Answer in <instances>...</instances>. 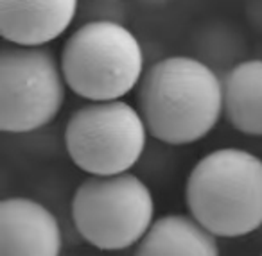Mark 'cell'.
I'll return each instance as SVG.
<instances>
[{
  "label": "cell",
  "mask_w": 262,
  "mask_h": 256,
  "mask_svg": "<svg viewBox=\"0 0 262 256\" xmlns=\"http://www.w3.org/2000/svg\"><path fill=\"white\" fill-rule=\"evenodd\" d=\"M147 138L142 115L124 99L79 106L63 131L70 161L86 176L131 172L146 152Z\"/></svg>",
  "instance_id": "cell-5"
},
{
  "label": "cell",
  "mask_w": 262,
  "mask_h": 256,
  "mask_svg": "<svg viewBox=\"0 0 262 256\" xmlns=\"http://www.w3.org/2000/svg\"><path fill=\"white\" fill-rule=\"evenodd\" d=\"M63 77L72 94L86 102L120 101L142 81L146 58L126 24H79L59 52Z\"/></svg>",
  "instance_id": "cell-3"
},
{
  "label": "cell",
  "mask_w": 262,
  "mask_h": 256,
  "mask_svg": "<svg viewBox=\"0 0 262 256\" xmlns=\"http://www.w3.org/2000/svg\"><path fill=\"white\" fill-rule=\"evenodd\" d=\"M63 227L43 202L26 195L0 201V256H61Z\"/></svg>",
  "instance_id": "cell-7"
},
{
  "label": "cell",
  "mask_w": 262,
  "mask_h": 256,
  "mask_svg": "<svg viewBox=\"0 0 262 256\" xmlns=\"http://www.w3.org/2000/svg\"><path fill=\"white\" fill-rule=\"evenodd\" d=\"M185 206L214 237L235 240L262 231V158L241 147L201 156L185 181Z\"/></svg>",
  "instance_id": "cell-2"
},
{
  "label": "cell",
  "mask_w": 262,
  "mask_h": 256,
  "mask_svg": "<svg viewBox=\"0 0 262 256\" xmlns=\"http://www.w3.org/2000/svg\"><path fill=\"white\" fill-rule=\"evenodd\" d=\"M59 56L51 47L2 43L0 49V131L29 134L49 126L67 99Z\"/></svg>",
  "instance_id": "cell-6"
},
{
  "label": "cell",
  "mask_w": 262,
  "mask_h": 256,
  "mask_svg": "<svg viewBox=\"0 0 262 256\" xmlns=\"http://www.w3.org/2000/svg\"><path fill=\"white\" fill-rule=\"evenodd\" d=\"M248 16L257 29L262 31V0H250L248 2Z\"/></svg>",
  "instance_id": "cell-13"
},
{
  "label": "cell",
  "mask_w": 262,
  "mask_h": 256,
  "mask_svg": "<svg viewBox=\"0 0 262 256\" xmlns=\"http://www.w3.org/2000/svg\"><path fill=\"white\" fill-rule=\"evenodd\" d=\"M139 4H144V6H164L171 0H137Z\"/></svg>",
  "instance_id": "cell-14"
},
{
  "label": "cell",
  "mask_w": 262,
  "mask_h": 256,
  "mask_svg": "<svg viewBox=\"0 0 262 256\" xmlns=\"http://www.w3.org/2000/svg\"><path fill=\"white\" fill-rule=\"evenodd\" d=\"M133 256H221L219 238L189 213L157 217Z\"/></svg>",
  "instance_id": "cell-9"
},
{
  "label": "cell",
  "mask_w": 262,
  "mask_h": 256,
  "mask_svg": "<svg viewBox=\"0 0 262 256\" xmlns=\"http://www.w3.org/2000/svg\"><path fill=\"white\" fill-rule=\"evenodd\" d=\"M194 58L203 61L207 66L225 77L230 70L241 61H244L246 54V41L239 36L232 26L214 24L207 29L200 31L194 40Z\"/></svg>",
  "instance_id": "cell-11"
},
{
  "label": "cell",
  "mask_w": 262,
  "mask_h": 256,
  "mask_svg": "<svg viewBox=\"0 0 262 256\" xmlns=\"http://www.w3.org/2000/svg\"><path fill=\"white\" fill-rule=\"evenodd\" d=\"M258 256H262V252H260V254H258Z\"/></svg>",
  "instance_id": "cell-15"
},
{
  "label": "cell",
  "mask_w": 262,
  "mask_h": 256,
  "mask_svg": "<svg viewBox=\"0 0 262 256\" xmlns=\"http://www.w3.org/2000/svg\"><path fill=\"white\" fill-rule=\"evenodd\" d=\"M137 109L157 142L196 144L223 117V77L194 56L162 58L147 66L137 86Z\"/></svg>",
  "instance_id": "cell-1"
},
{
  "label": "cell",
  "mask_w": 262,
  "mask_h": 256,
  "mask_svg": "<svg viewBox=\"0 0 262 256\" xmlns=\"http://www.w3.org/2000/svg\"><path fill=\"white\" fill-rule=\"evenodd\" d=\"M126 2L124 0H81L77 20L86 22H117L126 24Z\"/></svg>",
  "instance_id": "cell-12"
},
{
  "label": "cell",
  "mask_w": 262,
  "mask_h": 256,
  "mask_svg": "<svg viewBox=\"0 0 262 256\" xmlns=\"http://www.w3.org/2000/svg\"><path fill=\"white\" fill-rule=\"evenodd\" d=\"M81 0H0V36L6 43L49 47L77 20Z\"/></svg>",
  "instance_id": "cell-8"
},
{
  "label": "cell",
  "mask_w": 262,
  "mask_h": 256,
  "mask_svg": "<svg viewBox=\"0 0 262 256\" xmlns=\"http://www.w3.org/2000/svg\"><path fill=\"white\" fill-rule=\"evenodd\" d=\"M223 117L244 136L262 138V58H248L223 77Z\"/></svg>",
  "instance_id": "cell-10"
},
{
  "label": "cell",
  "mask_w": 262,
  "mask_h": 256,
  "mask_svg": "<svg viewBox=\"0 0 262 256\" xmlns=\"http://www.w3.org/2000/svg\"><path fill=\"white\" fill-rule=\"evenodd\" d=\"M74 229L90 247L120 252L137 247L157 220L149 184L133 172L86 176L70 201Z\"/></svg>",
  "instance_id": "cell-4"
}]
</instances>
